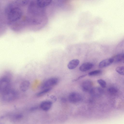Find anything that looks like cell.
Listing matches in <instances>:
<instances>
[{"label":"cell","instance_id":"obj_3","mask_svg":"<svg viewBox=\"0 0 124 124\" xmlns=\"http://www.w3.org/2000/svg\"><path fill=\"white\" fill-rule=\"evenodd\" d=\"M0 94L2 100L7 102L14 100L18 96V93L16 91L10 89Z\"/></svg>","mask_w":124,"mask_h":124},{"label":"cell","instance_id":"obj_17","mask_svg":"<svg viewBox=\"0 0 124 124\" xmlns=\"http://www.w3.org/2000/svg\"><path fill=\"white\" fill-rule=\"evenodd\" d=\"M101 72V70H97L91 71L89 73L88 75L89 76H93L100 74Z\"/></svg>","mask_w":124,"mask_h":124},{"label":"cell","instance_id":"obj_9","mask_svg":"<svg viewBox=\"0 0 124 124\" xmlns=\"http://www.w3.org/2000/svg\"><path fill=\"white\" fill-rule=\"evenodd\" d=\"M93 66V64L91 63L86 62L82 64L79 67V69L80 71L85 72L90 70Z\"/></svg>","mask_w":124,"mask_h":124},{"label":"cell","instance_id":"obj_14","mask_svg":"<svg viewBox=\"0 0 124 124\" xmlns=\"http://www.w3.org/2000/svg\"><path fill=\"white\" fill-rule=\"evenodd\" d=\"M114 62H119L124 60V53H122L116 54L112 57Z\"/></svg>","mask_w":124,"mask_h":124},{"label":"cell","instance_id":"obj_16","mask_svg":"<svg viewBox=\"0 0 124 124\" xmlns=\"http://www.w3.org/2000/svg\"><path fill=\"white\" fill-rule=\"evenodd\" d=\"M116 70L119 74L124 76V66H119L117 67L116 69Z\"/></svg>","mask_w":124,"mask_h":124},{"label":"cell","instance_id":"obj_18","mask_svg":"<svg viewBox=\"0 0 124 124\" xmlns=\"http://www.w3.org/2000/svg\"><path fill=\"white\" fill-rule=\"evenodd\" d=\"M108 91L110 93L114 94L118 92V90L115 87H111L108 88Z\"/></svg>","mask_w":124,"mask_h":124},{"label":"cell","instance_id":"obj_2","mask_svg":"<svg viewBox=\"0 0 124 124\" xmlns=\"http://www.w3.org/2000/svg\"><path fill=\"white\" fill-rule=\"evenodd\" d=\"M11 75L7 73L0 79V93L1 94L10 89Z\"/></svg>","mask_w":124,"mask_h":124},{"label":"cell","instance_id":"obj_1","mask_svg":"<svg viewBox=\"0 0 124 124\" xmlns=\"http://www.w3.org/2000/svg\"><path fill=\"white\" fill-rule=\"evenodd\" d=\"M18 2L10 3L7 7L5 12L8 20L10 22H14L19 20L22 17L23 12L19 7Z\"/></svg>","mask_w":124,"mask_h":124},{"label":"cell","instance_id":"obj_10","mask_svg":"<svg viewBox=\"0 0 124 124\" xmlns=\"http://www.w3.org/2000/svg\"><path fill=\"white\" fill-rule=\"evenodd\" d=\"M30 85V82L27 80L22 81L20 85V90L23 92H25L29 89Z\"/></svg>","mask_w":124,"mask_h":124},{"label":"cell","instance_id":"obj_11","mask_svg":"<svg viewBox=\"0 0 124 124\" xmlns=\"http://www.w3.org/2000/svg\"><path fill=\"white\" fill-rule=\"evenodd\" d=\"M51 0H38L36 1L37 5L39 7L44 8L49 5L51 3Z\"/></svg>","mask_w":124,"mask_h":124},{"label":"cell","instance_id":"obj_12","mask_svg":"<svg viewBox=\"0 0 124 124\" xmlns=\"http://www.w3.org/2000/svg\"><path fill=\"white\" fill-rule=\"evenodd\" d=\"M79 62V61L77 59L72 60L69 62L68 64L67 67L69 69H73L78 66Z\"/></svg>","mask_w":124,"mask_h":124},{"label":"cell","instance_id":"obj_5","mask_svg":"<svg viewBox=\"0 0 124 124\" xmlns=\"http://www.w3.org/2000/svg\"><path fill=\"white\" fill-rule=\"evenodd\" d=\"M69 101L72 103H76L81 101L82 100L81 95L78 93L73 92L70 93L68 96Z\"/></svg>","mask_w":124,"mask_h":124},{"label":"cell","instance_id":"obj_13","mask_svg":"<svg viewBox=\"0 0 124 124\" xmlns=\"http://www.w3.org/2000/svg\"><path fill=\"white\" fill-rule=\"evenodd\" d=\"M102 92L103 90L100 87L92 88L90 92L91 94L95 96L100 95Z\"/></svg>","mask_w":124,"mask_h":124},{"label":"cell","instance_id":"obj_8","mask_svg":"<svg viewBox=\"0 0 124 124\" xmlns=\"http://www.w3.org/2000/svg\"><path fill=\"white\" fill-rule=\"evenodd\" d=\"M52 104V103L51 101H45L41 102L40 107L43 110L47 111L51 108Z\"/></svg>","mask_w":124,"mask_h":124},{"label":"cell","instance_id":"obj_7","mask_svg":"<svg viewBox=\"0 0 124 124\" xmlns=\"http://www.w3.org/2000/svg\"><path fill=\"white\" fill-rule=\"evenodd\" d=\"M113 62L114 60L112 58L105 59L100 62L99 66L101 68L105 67L110 65Z\"/></svg>","mask_w":124,"mask_h":124},{"label":"cell","instance_id":"obj_4","mask_svg":"<svg viewBox=\"0 0 124 124\" xmlns=\"http://www.w3.org/2000/svg\"><path fill=\"white\" fill-rule=\"evenodd\" d=\"M59 79L56 77H53L47 79L44 81L40 85V88L43 89L46 88H51L54 86L58 83Z\"/></svg>","mask_w":124,"mask_h":124},{"label":"cell","instance_id":"obj_15","mask_svg":"<svg viewBox=\"0 0 124 124\" xmlns=\"http://www.w3.org/2000/svg\"><path fill=\"white\" fill-rule=\"evenodd\" d=\"M52 88H46L42 89V90L38 93L36 94L37 97H40L50 92L52 90Z\"/></svg>","mask_w":124,"mask_h":124},{"label":"cell","instance_id":"obj_6","mask_svg":"<svg viewBox=\"0 0 124 124\" xmlns=\"http://www.w3.org/2000/svg\"><path fill=\"white\" fill-rule=\"evenodd\" d=\"M93 83L92 82L89 80L84 81L82 83L81 87L82 91L85 92H90L92 88Z\"/></svg>","mask_w":124,"mask_h":124},{"label":"cell","instance_id":"obj_19","mask_svg":"<svg viewBox=\"0 0 124 124\" xmlns=\"http://www.w3.org/2000/svg\"><path fill=\"white\" fill-rule=\"evenodd\" d=\"M97 82L103 88H105L106 86V83L104 80L100 79L97 80Z\"/></svg>","mask_w":124,"mask_h":124},{"label":"cell","instance_id":"obj_20","mask_svg":"<svg viewBox=\"0 0 124 124\" xmlns=\"http://www.w3.org/2000/svg\"><path fill=\"white\" fill-rule=\"evenodd\" d=\"M87 75L86 74L84 75H82L81 76H80L79 77H78V78H77L76 79L74 80V81H77V80H78L82 78H83L85 77Z\"/></svg>","mask_w":124,"mask_h":124},{"label":"cell","instance_id":"obj_21","mask_svg":"<svg viewBox=\"0 0 124 124\" xmlns=\"http://www.w3.org/2000/svg\"></svg>","mask_w":124,"mask_h":124}]
</instances>
